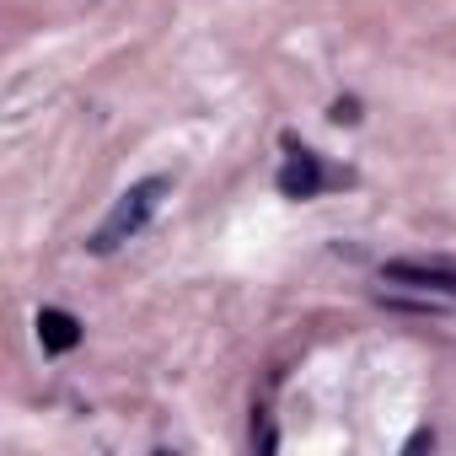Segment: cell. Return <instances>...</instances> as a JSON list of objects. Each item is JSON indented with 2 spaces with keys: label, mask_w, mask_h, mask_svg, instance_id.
<instances>
[{
  "label": "cell",
  "mask_w": 456,
  "mask_h": 456,
  "mask_svg": "<svg viewBox=\"0 0 456 456\" xmlns=\"http://www.w3.org/2000/svg\"><path fill=\"white\" fill-rule=\"evenodd\" d=\"M387 280L392 285H413V290L456 296V269H440V264H387Z\"/></svg>",
  "instance_id": "obj_4"
},
{
  "label": "cell",
  "mask_w": 456,
  "mask_h": 456,
  "mask_svg": "<svg viewBox=\"0 0 456 456\" xmlns=\"http://www.w3.org/2000/svg\"><path fill=\"white\" fill-rule=\"evenodd\" d=\"M172 193V183L167 177H140V183H129L124 193H118V204L102 215V225H97V232H92V253L97 258H108V253H118L124 242H134L140 232H145V225L156 220V209H161V199Z\"/></svg>",
  "instance_id": "obj_1"
},
{
  "label": "cell",
  "mask_w": 456,
  "mask_h": 456,
  "mask_svg": "<svg viewBox=\"0 0 456 456\" xmlns=\"http://www.w3.org/2000/svg\"><path fill=\"white\" fill-rule=\"evenodd\" d=\"M38 344H44L49 354H70V349L81 344V322H76L70 312H60V306H44V312H38Z\"/></svg>",
  "instance_id": "obj_3"
},
{
  "label": "cell",
  "mask_w": 456,
  "mask_h": 456,
  "mask_svg": "<svg viewBox=\"0 0 456 456\" xmlns=\"http://www.w3.org/2000/svg\"><path fill=\"white\" fill-rule=\"evenodd\" d=\"M333 118H338V124H354L360 113H354V102H333Z\"/></svg>",
  "instance_id": "obj_5"
},
{
  "label": "cell",
  "mask_w": 456,
  "mask_h": 456,
  "mask_svg": "<svg viewBox=\"0 0 456 456\" xmlns=\"http://www.w3.org/2000/svg\"><path fill=\"white\" fill-rule=\"evenodd\" d=\"M328 183H338V172H328L322 156H312V151H290V161L280 167V193L285 199H317Z\"/></svg>",
  "instance_id": "obj_2"
}]
</instances>
